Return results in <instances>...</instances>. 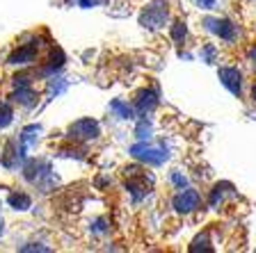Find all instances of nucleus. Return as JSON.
<instances>
[{
  "label": "nucleus",
  "instance_id": "obj_1",
  "mask_svg": "<svg viewBox=\"0 0 256 253\" xmlns=\"http://www.w3.org/2000/svg\"><path fill=\"white\" fill-rule=\"evenodd\" d=\"M174 206H176V210H181V212L194 210L199 206V194L194 190H186L183 194H178L174 199Z\"/></svg>",
  "mask_w": 256,
  "mask_h": 253
},
{
  "label": "nucleus",
  "instance_id": "obj_3",
  "mask_svg": "<svg viewBox=\"0 0 256 253\" xmlns=\"http://www.w3.org/2000/svg\"><path fill=\"white\" fill-rule=\"evenodd\" d=\"M71 132H78V135H74V137H96V132H98V128H96L94 121H80L76 123L74 128H71Z\"/></svg>",
  "mask_w": 256,
  "mask_h": 253
},
{
  "label": "nucleus",
  "instance_id": "obj_7",
  "mask_svg": "<svg viewBox=\"0 0 256 253\" xmlns=\"http://www.w3.org/2000/svg\"><path fill=\"white\" fill-rule=\"evenodd\" d=\"M206 5H210V0H206Z\"/></svg>",
  "mask_w": 256,
  "mask_h": 253
},
{
  "label": "nucleus",
  "instance_id": "obj_5",
  "mask_svg": "<svg viewBox=\"0 0 256 253\" xmlns=\"http://www.w3.org/2000/svg\"><path fill=\"white\" fill-rule=\"evenodd\" d=\"M252 57H254V64H256V48H254V50H252Z\"/></svg>",
  "mask_w": 256,
  "mask_h": 253
},
{
  "label": "nucleus",
  "instance_id": "obj_4",
  "mask_svg": "<svg viewBox=\"0 0 256 253\" xmlns=\"http://www.w3.org/2000/svg\"><path fill=\"white\" fill-rule=\"evenodd\" d=\"M183 34H186V27H181V23H176V30H174V37L181 39Z\"/></svg>",
  "mask_w": 256,
  "mask_h": 253
},
{
  "label": "nucleus",
  "instance_id": "obj_2",
  "mask_svg": "<svg viewBox=\"0 0 256 253\" xmlns=\"http://www.w3.org/2000/svg\"><path fill=\"white\" fill-rule=\"evenodd\" d=\"M220 78H222V82L229 87L234 94H238L240 91V73L234 69H222L220 71Z\"/></svg>",
  "mask_w": 256,
  "mask_h": 253
},
{
  "label": "nucleus",
  "instance_id": "obj_6",
  "mask_svg": "<svg viewBox=\"0 0 256 253\" xmlns=\"http://www.w3.org/2000/svg\"><path fill=\"white\" fill-rule=\"evenodd\" d=\"M254 98H256V84H254Z\"/></svg>",
  "mask_w": 256,
  "mask_h": 253
}]
</instances>
